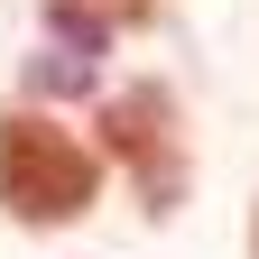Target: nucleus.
I'll list each match as a JSON object with an SVG mask.
<instances>
[{"label":"nucleus","mask_w":259,"mask_h":259,"mask_svg":"<svg viewBox=\"0 0 259 259\" xmlns=\"http://www.w3.org/2000/svg\"><path fill=\"white\" fill-rule=\"evenodd\" d=\"M93 194H102V157H93L65 120L0 111V204H10V222L56 232V222H83L93 213Z\"/></svg>","instance_id":"obj_1"},{"label":"nucleus","mask_w":259,"mask_h":259,"mask_svg":"<svg viewBox=\"0 0 259 259\" xmlns=\"http://www.w3.org/2000/svg\"><path fill=\"white\" fill-rule=\"evenodd\" d=\"M250 250H259V222H250Z\"/></svg>","instance_id":"obj_5"},{"label":"nucleus","mask_w":259,"mask_h":259,"mask_svg":"<svg viewBox=\"0 0 259 259\" xmlns=\"http://www.w3.org/2000/svg\"><path fill=\"white\" fill-rule=\"evenodd\" d=\"M102 148L130 167L148 213H176L185 204V176H194V148H185V111L167 83H130L102 102Z\"/></svg>","instance_id":"obj_2"},{"label":"nucleus","mask_w":259,"mask_h":259,"mask_svg":"<svg viewBox=\"0 0 259 259\" xmlns=\"http://www.w3.org/2000/svg\"><path fill=\"white\" fill-rule=\"evenodd\" d=\"M148 19H157V0H47V28L83 56H102L120 28H148Z\"/></svg>","instance_id":"obj_3"},{"label":"nucleus","mask_w":259,"mask_h":259,"mask_svg":"<svg viewBox=\"0 0 259 259\" xmlns=\"http://www.w3.org/2000/svg\"><path fill=\"white\" fill-rule=\"evenodd\" d=\"M28 83H37V93H56V102H65V93H83V83H93V56H83V47H65V56H56V47H47L37 65H28Z\"/></svg>","instance_id":"obj_4"}]
</instances>
